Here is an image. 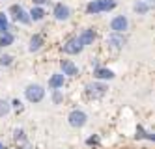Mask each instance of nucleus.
Masks as SVG:
<instances>
[{
	"mask_svg": "<svg viewBox=\"0 0 155 149\" xmlns=\"http://www.w3.org/2000/svg\"><path fill=\"white\" fill-rule=\"evenodd\" d=\"M79 39H81L82 45H90V43H94V39H95V34H94V30H84L81 36H79Z\"/></svg>",
	"mask_w": 155,
	"mask_h": 149,
	"instance_id": "obj_12",
	"label": "nucleus"
},
{
	"mask_svg": "<svg viewBox=\"0 0 155 149\" xmlns=\"http://www.w3.org/2000/svg\"><path fill=\"white\" fill-rule=\"evenodd\" d=\"M12 13H13V19L17 21V22H23V24H28L30 22V17H28V13L21 8V6H12Z\"/></svg>",
	"mask_w": 155,
	"mask_h": 149,
	"instance_id": "obj_6",
	"label": "nucleus"
},
{
	"mask_svg": "<svg viewBox=\"0 0 155 149\" xmlns=\"http://www.w3.org/2000/svg\"><path fill=\"white\" fill-rule=\"evenodd\" d=\"M116 6L114 0H94V2L88 4L86 11L88 13H99V11H108V9H112Z\"/></svg>",
	"mask_w": 155,
	"mask_h": 149,
	"instance_id": "obj_1",
	"label": "nucleus"
},
{
	"mask_svg": "<svg viewBox=\"0 0 155 149\" xmlns=\"http://www.w3.org/2000/svg\"><path fill=\"white\" fill-rule=\"evenodd\" d=\"M21 149H32V147H30L28 144H25V145H23V147H21Z\"/></svg>",
	"mask_w": 155,
	"mask_h": 149,
	"instance_id": "obj_27",
	"label": "nucleus"
},
{
	"mask_svg": "<svg viewBox=\"0 0 155 149\" xmlns=\"http://www.w3.org/2000/svg\"><path fill=\"white\" fill-rule=\"evenodd\" d=\"M13 138H15L17 144H19V142H25V132H23V129H17V131L13 132Z\"/></svg>",
	"mask_w": 155,
	"mask_h": 149,
	"instance_id": "obj_21",
	"label": "nucleus"
},
{
	"mask_svg": "<svg viewBox=\"0 0 155 149\" xmlns=\"http://www.w3.org/2000/svg\"><path fill=\"white\" fill-rule=\"evenodd\" d=\"M0 149H6V145H4V144H2V142H0Z\"/></svg>",
	"mask_w": 155,
	"mask_h": 149,
	"instance_id": "obj_28",
	"label": "nucleus"
},
{
	"mask_svg": "<svg viewBox=\"0 0 155 149\" xmlns=\"http://www.w3.org/2000/svg\"><path fill=\"white\" fill-rule=\"evenodd\" d=\"M107 43H108V47L110 49H114V50H118V49H121L124 47V37L120 36V34H112V36H110L108 39H107Z\"/></svg>",
	"mask_w": 155,
	"mask_h": 149,
	"instance_id": "obj_9",
	"label": "nucleus"
},
{
	"mask_svg": "<svg viewBox=\"0 0 155 149\" xmlns=\"http://www.w3.org/2000/svg\"><path fill=\"white\" fill-rule=\"evenodd\" d=\"M6 30H8V19L4 13H0V34H6Z\"/></svg>",
	"mask_w": 155,
	"mask_h": 149,
	"instance_id": "obj_20",
	"label": "nucleus"
},
{
	"mask_svg": "<svg viewBox=\"0 0 155 149\" xmlns=\"http://www.w3.org/2000/svg\"><path fill=\"white\" fill-rule=\"evenodd\" d=\"M86 91H88V95L92 99H99V97H103L107 93V86L105 84H88Z\"/></svg>",
	"mask_w": 155,
	"mask_h": 149,
	"instance_id": "obj_5",
	"label": "nucleus"
},
{
	"mask_svg": "<svg viewBox=\"0 0 155 149\" xmlns=\"http://www.w3.org/2000/svg\"><path fill=\"white\" fill-rule=\"evenodd\" d=\"M86 119H88V116H86L84 112H81V110H73V112L69 114V125H71V127H75V129L84 127V125H86Z\"/></svg>",
	"mask_w": 155,
	"mask_h": 149,
	"instance_id": "obj_3",
	"label": "nucleus"
},
{
	"mask_svg": "<svg viewBox=\"0 0 155 149\" xmlns=\"http://www.w3.org/2000/svg\"><path fill=\"white\" fill-rule=\"evenodd\" d=\"M110 28H112L114 34H121L125 28H127V19L124 15H120V17H114L112 22H110Z\"/></svg>",
	"mask_w": 155,
	"mask_h": 149,
	"instance_id": "obj_7",
	"label": "nucleus"
},
{
	"mask_svg": "<svg viewBox=\"0 0 155 149\" xmlns=\"http://www.w3.org/2000/svg\"><path fill=\"white\" fill-rule=\"evenodd\" d=\"M43 95H45V89H43L39 84H32L26 88V99L30 102H39L43 99Z\"/></svg>",
	"mask_w": 155,
	"mask_h": 149,
	"instance_id": "obj_2",
	"label": "nucleus"
},
{
	"mask_svg": "<svg viewBox=\"0 0 155 149\" xmlns=\"http://www.w3.org/2000/svg\"><path fill=\"white\" fill-rule=\"evenodd\" d=\"M13 106H15L17 110H21V101H13Z\"/></svg>",
	"mask_w": 155,
	"mask_h": 149,
	"instance_id": "obj_25",
	"label": "nucleus"
},
{
	"mask_svg": "<svg viewBox=\"0 0 155 149\" xmlns=\"http://www.w3.org/2000/svg\"><path fill=\"white\" fill-rule=\"evenodd\" d=\"M148 9H150V6L146 2H137L135 4V11H137V13H146Z\"/></svg>",
	"mask_w": 155,
	"mask_h": 149,
	"instance_id": "obj_19",
	"label": "nucleus"
},
{
	"mask_svg": "<svg viewBox=\"0 0 155 149\" xmlns=\"http://www.w3.org/2000/svg\"><path fill=\"white\" fill-rule=\"evenodd\" d=\"M49 86H51L52 89L62 88V86H64V75H52L51 80H49Z\"/></svg>",
	"mask_w": 155,
	"mask_h": 149,
	"instance_id": "obj_13",
	"label": "nucleus"
},
{
	"mask_svg": "<svg viewBox=\"0 0 155 149\" xmlns=\"http://www.w3.org/2000/svg\"><path fill=\"white\" fill-rule=\"evenodd\" d=\"M60 67H62L64 75H69V76H75L77 73H79V69H77V65H75L71 60H62V62H60Z\"/></svg>",
	"mask_w": 155,
	"mask_h": 149,
	"instance_id": "obj_8",
	"label": "nucleus"
},
{
	"mask_svg": "<svg viewBox=\"0 0 155 149\" xmlns=\"http://www.w3.org/2000/svg\"><path fill=\"white\" fill-rule=\"evenodd\" d=\"M12 56H8V54H4V56H0V63H2V65H9V63H12Z\"/></svg>",
	"mask_w": 155,
	"mask_h": 149,
	"instance_id": "obj_22",
	"label": "nucleus"
},
{
	"mask_svg": "<svg viewBox=\"0 0 155 149\" xmlns=\"http://www.w3.org/2000/svg\"><path fill=\"white\" fill-rule=\"evenodd\" d=\"M13 43V36L12 34H2V36H0V47H8V45H12Z\"/></svg>",
	"mask_w": 155,
	"mask_h": 149,
	"instance_id": "obj_17",
	"label": "nucleus"
},
{
	"mask_svg": "<svg viewBox=\"0 0 155 149\" xmlns=\"http://www.w3.org/2000/svg\"><path fill=\"white\" fill-rule=\"evenodd\" d=\"M54 17H56L58 21L69 19V8L64 6V4H56V8H54Z\"/></svg>",
	"mask_w": 155,
	"mask_h": 149,
	"instance_id": "obj_10",
	"label": "nucleus"
},
{
	"mask_svg": "<svg viewBox=\"0 0 155 149\" xmlns=\"http://www.w3.org/2000/svg\"><path fill=\"white\" fill-rule=\"evenodd\" d=\"M12 110V105H9L8 101H4V99H0V118H4L6 114Z\"/></svg>",
	"mask_w": 155,
	"mask_h": 149,
	"instance_id": "obj_18",
	"label": "nucleus"
},
{
	"mask_svg": "<svg viewBox=\"0 0 155 149\" xmlns=\"http://www.w3.org/2000/svg\"><path fill=\"white\" fill-rule=\"evenodd\" d=\"M137 140H153L155 142V134L151 132H146L140 125H138V129H137Z\"/></svg>",
	"mask_w": 155,
	"mask_h": 149,
	"instance_id": "obj_15",
	"label": "nucleus"
},
{
	"mask_svg": "<svg viewBox=\"0 0 155 149\" xmlns=\"http://www.w3.org/2000/svg\"><path fill=\"white\" fill-rule=\"evenodd\" d=\"M43 17H45V11H43L39 6L32 8V11H30V19H34V21H41Z\"/></svg>",
	"mask_w": 155,
	"mask_h": 149,
	"instance_id": "obj_16",
	"label": "nucleus"
},
{
	"mask_svg": "<svg viewBox=\"0 0 155 149\" xmlns=\"http://www.w3.org/2000/svg\"><path fill=\"white\" fill-rule=\"evenodd\" d=\"M94 75L99 80H110V78H114V73L112 71H110V69H101V67H97Z\"/></svg>",
	"mask_w": 155,
	"mask_h": 149,
	"instance_id": "obj_11",
	"label": "nucleus"
},
{
	"mask_svg": "<svg viewBox=\"0 0 155 149\" xmlns=\"http://www.w3.org/2000/svg\"><path fill=\"white\" fill-rule=\"evenodd\" d=\"M86 144H88V145H97V144H99V138H97V136H90V138L86 140Z\"/></svg>",
	"mask_w": 155,
	"mask_h": 149,
	"instance_id": "obj_23",
	"label": "nucleus"
},
{
	"mask_svg": "<svg viewBox=\"0 0 155 149\" xmlns=\"http://www.w3.org/2000/svg\"><path fill=\"white\" fill-rule=\"evenodd\" d=\"M45 2H47V0H34V4H38V6L39 4H45Z\"/></svg>",
	"mask_w": 155,
	"mask_h": 149,
	"instance_id": "obj_26",
	"label": "nucleus"
},
{
	"mask_svg": "<svg viewBox=\"0 0 155 149\" xmlns=\"http://www.w3.org/2000/svg\"><path fill=\"white\" fill-rule=\"evenodd\" d=\"M52 99H54V102H60V101H62V93H60V91H54Z\"/></svg>",
	"mask_w": 155,
	"mask_h": 149,
	"instance_id": "obj_24",
	"label": "nucleus"
},
{
	"mask_svg": "<svg viewBox=\"0 0 155 149\" xmlns=\"http://www.w3.org/2000/svg\"><path fill=\"white\" fill-rule=\"evenodd\" d=\"M82 47H84V45L81 43L79 37H71V39L65 41V45H64V52H65V54H79V52L82 50Z\"/></svg>",
	"mask_w": 155,
	"mask_h": 149,
	"instance_id": "obj_4",
	"label": "nucleus"
},
{
	"mask_svg": "<svg viewBox=\"0 0 155 149\" xmlns=\"http://www.w3.org/2000/svg\"><path fill=\"white\" fill-rule=\"evenodd\" d=\"M41 45H43V37L41 36H32V39H30V52H36V50H39L41 49Z\"/></svg>",
	"mask_w": 155,
	"mask_h": 149,
	"instance_id": "obj_14",
	"label": "nucleus"
}]
</instances>
